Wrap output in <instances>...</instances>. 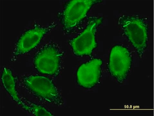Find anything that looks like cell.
<instances>
[{
  "label": "cell",
  "instance_id": "9",
  "mask_svg": "<svg viewBox=\"0 0 154 116\" xmlns=\"http://www.w3.org/2000/svg\"><path fill=\"white\" fill-rule=\"evenodd\" d=\"M2 80L4 87L6 90L17 104L21 106L22 101L18 96L16 88L15 79L11 70L5 67L3 69Z\"/></svg>",
  "mask_w": 154,
  "mask_h": 116
},
{
  "label": "cell",
  "instance_id": "1",
  "mask_svg": "<svg viewBox=\"0 0 154 116\" xmlns=\"http://www.w3.org/2000/svg\"><path fill=\"white\" fill-rule=\"evenodd\" d=\"M21 83L39 99L57 105L63 104L60 93L50 79L40 75L26 76L22 78Z\"/></svg>",
  "mask_w": 154,
  "mask_h": 116
},
{
  "label": "cell",
  "instance_id": "10",
  "mask_svg": "<svg viewBox=\"0 0 154 116\" xmlns=\"http://www.w3.org/2000/svg\"><path fill=\"white\" fill-rule=\"evenodd\" d=\"M22 101V108L35 116H53L51 113L42 106L36 104L25 99Z\"/></svg>",
  "mask_w": 154,
  "mask_h": 116
},
{
  "label": "cell",
  "instance_id": "3",
  "mask_svg": "<svg viewBox=\"0 0 154 116\" xmlns=\"http://www.w3.org/2000/svg\"><path fill=\"white\" fill-rule=\"evenodd\" d=\"M62 56V53L56 44H46L39 50L34 56L35 68L42 74L57 75L60 71Z\"/></svg>",
  "mask_w": 154,
  "mask_h": 116
},
{
  "label": "cell",
  "instance_id": "5",
  "mask_svg": "<svg viewBox=\"0 0 154 116\" xmlns=\"http://www.w3.org/2000/svg\"><path fill=\"white\" fill-rule=\"evenodd\" d=\"M132 63V56L128 49L120 45L112 48L108 69L112 76L119 82L123 83L126 79Z\"/></svg>",
  "mask_w": 154,
  "mask_h": 116
},
{
  "label": "cell",
  "instance_id": "4",
  "mask_svg": "<svg viewBox=\"0 0 154 116\" xmlns=\"http://www.w3.org/2000/svg\"><path fill=\"white\" fill-rule=\"evenodd\" d=\"M102 17L90 18L87 26L78 37L70 41L73 52L77 56H90L97 46L96 34L97 27L102 23Z\"/></svg>",
  "mask_w": 154,
  "mask_h": 116
},
{
  "label": "cell",
  "instance_id": "7",
  "mask_svg": "<svg viewBox=\"0 0 154 116\" xmlns=\"http://www.w3.org/2000/svg\"><path fill=\"white\" fill-rule=\"evenodd\" d=\"M103 61L95 59L81 65L77 70V81L84 88H92L99 82Z\"/></svg>",
  "mask_w": 154,
  "mask_h": 116
},
{
  "label": "cell",
  "instance_id": "8",
  "mask_svg": "<svg viewBox=\"0 0 154 116\" xmlns=\"http://www.w3.org/2000/svg\"><path fill=\"white\" fill-rule=\"evenodd\" d=\"M53 26H36L26 31L20 38L17 43L14 55L18 56L29 52L37 46L44 35L50 31Z\"/></svg>",
  "mask_w": 154,
  "mask_h": 116
},
{
  "label": "cell",
  "instance_id": "2",
  "mask_svg": "<svg viewBox=\"0 0 154 116\" xmlns=\"http://www.w3.org/2000/svg\"><path fill=\"white\" fill-rule=\"evenodd\" d=\"M119 24L140 57L147 46L148 28L146 22L140 18L123 16L119 19Z\"/></svg>",
  "mask_w": 154,
  "mask_h": 116
},
{
  "label": "cell",
  "instance_id": "6",
  "mask_svg": "<svg viewBox=\"0 0 154 116\" xmlns=\"http://www.w3.org/2000/svg\"><path fill=\"white\" fill-rule=\"evenodd\" d=\"M99 0H73L67 3L62 15L63 26L66 29L74 27L87 15L91 8L100 2Z\"/></svg>",
  "mask_w": 154,
  "mask_h": 116
}]
</instances>
